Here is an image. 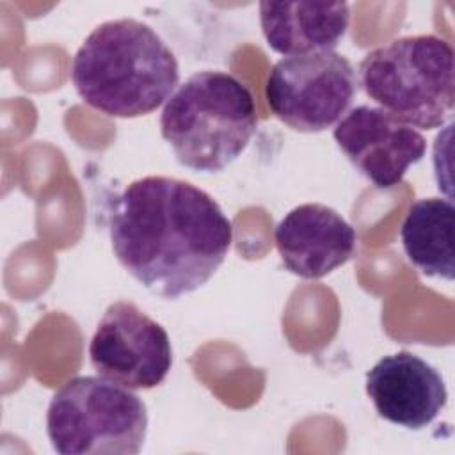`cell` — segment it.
<instances>
[{
	"label": "cell",
	"instance_id": "obj_8",
	"mask_svg": "<svg viewBox=\"0 0 455 455\" xmlns=\"http://www.w3.org/2000/svg\"><path fill=\"white\" fill-rule=\"evenodd\" d=\"M332 137L348 162L379 188L398 185L427 153V140L416 128L370 105L348 110Z\"/></svg>",
	"mask_w": 455,
	"mask_h": 455
},
{
	"label": "cell",
	"instance_id": "obj_5",
	"mask_svg": "<svg viewBox=\"0 0 455 455\" xmlns=\"http://www.w3.org/2000/svg\"><path fill=\"white\" fill-rule=\"evenodd\" d=\"M46 434L60 455H137L148 435V409L117 382L80 375L53 393Z\"/></svg>",
	"mask_w": 455,
	"mask_h": 455
},
{
	"label": "cell",
	"instance_id": "obj_4",
	"mask_svg": "<svg viewBox=\"0 0 455 455\" xmlns=\"http://www.w3.org/2000/svg\"><path fill=\"white\" fill-rule=\"evenodd\" d=\"M455 53L435 34L403 36L364 55L359 85L379 108L419 130L444 126L455 107Z\"/></svg>",
	"mask_w": 455,
	"mask_h": 455
},
{
	"label": "cell",
	"instance_id": "obj_3",
	"mask_svg": "<svg viewBox=\"0 0 455 455\" xmlns=\"http://www.w3.org/2000/svg\"><path fill=\"white\" fill-rule=\"evenodd\" d=\"M258 128L252 92L235 75L203 69L190 75L160 114L162 139L180 165L220 172L251 144Z\"/></svg>",
	"mask_w": 455,
	"mask_h": 455
},
{
	"label": "cell",
	"instance_id": "obj_1",
	"mask_svg": "<svg viewBox=\"0 0 455 455\" xmlns=\"http://www.w3.org/2000/svg\"><path fill=\"white\" fill-rule=\"evenodd\" d=\"M108 236L116 259L139 284L174 300L213 277L231 249L233 226L190 181L144 176L114 197Z\"/></svg>",
	"mask_w": 455,
	"mask_h": 455
},
{
	"label": "cell",
	"instance_id": "obj_2",
	"mask_svg": "<svg viewBox=\"0 0 455 455\" xmlns=\"http://www.w3.org/2000/svg\"><path fill=\"white\" fill-rule=\"evenodd\" d=\"M71 82L91 108L121 119L148 116L176 91L174 52L148 23L110 20L84 39L71 62Z\"/></svg>",
	"mask_w": 455,
	"mask_h": 455
},
{
	"label": "cell",
	"instance_id": "obj_11",
	"mask_svg": "<svg viewBox=\"0 0 455 455\" xmlns=\"http://www.w3.org/2000/svg\"><path fill=\"white\" fill-rule=\"evenodd\" d=\"M348 23L347 2H259L263 37L284 57L334 52Z\"/></svg>",
	"mask_w": 455,
	"mask_h": 455
},
{
	"label": "cell",
	"instance_id": "obj_7",
	"mask_svg": "<svg viewBox=\"0 0 455 455\" xmlns=\"http://www.w3.org/2000/svg\"><path fill=\"white\" fill-rule=\"evenodd\" d=\"M98 375L132 391L160 386L172 366L167 331L130 300L112 302L89 343Z\"/></svg>",
	"mask_w": 455,
	"mask_h": 455
},
{
	"label": "cell",
	"instance_id": "obj_12",
	"mask_svg": "<svg viewBox=\"0 0 455 455\" xmlns=\"http://www.w3.org/2000/svg\"><path fill=\"white\" fill-rule=\"evenodd\" d=\"M453 203L441 197H423L411 204L400 240L407 259L427 277L453 281Z\"/></svg>",
	"mask_w": 455,
	"mask_h": 455
},
{
	"label": "cell",
	"instance_id": "obj_6",
	"mask_svg": "<svg viewBox=\"0 0 455 455\" xmlns=\"http://www.w3.org/2000/svg\"><path fill=\"white\" fill-rule=\"evenodd\" d=\"M359 78L338 52L283 57L265 84L272 114L295 132L320 133L334 126L357 96Z\"/></svg>",
	"mask_w": 455,
	"mask_h": 455
},
{
	"label": "cell",
	"instance_id": "obj_10",
	"mask_svg": "<svg viewBox=\"0 0 455 455\" xmlns=\"http://www.w3.org/2000/svg\"><path fill=\"white\" fill-rule=\"evenodd\" d=\"M274 240L284 268L302 279H322L357 252L355 229L341 213L320 203L290 210L275 226Z\"/></svg>",
	"mask_w": 455,
	"mask_h": 455
},
{
	"label": "cell",
	"instance_id": "obj_9",
	"mask_svg": "<svg viewBox=\"0 0 455 455\" xmlns=\"http://www.w3.org/2000/svg\"><path fill=\"white\" fill-rule=\"evenodd\" d=\"M366 395L382 419L407 430L428 427L448 403L439 370L409 350L384 355L368 370Z\"/></svg>",
	"mask_w": 455,
	"mask_h": 455
}]
</instances>
